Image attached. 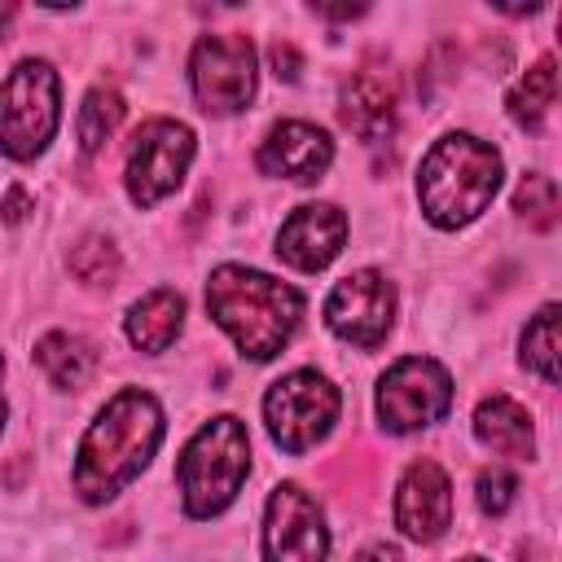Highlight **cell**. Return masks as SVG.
Instances as JSON below:
<instances>
[{
  "label": "cell",
  "instance_id": "6da1fadb",
  "mask_svg": "<svg viewBox=\"0 0 562 562\" xmlns=\"http://www.w3.org/2000/svg\"><path fill=\"white\" fill-rule=\"evenodd\" d=\"M162 439V408L149 391H119L97 422L88 426L83 443H79V461H75V487L88 505L110 501L123 483H132L154 448Z\"/></svg>",
  "mask_w": 562,
  "mask_h": 562
},
{
  "label": "cell",
  "instance_id": "7a4b0ae2",
  "mask_svg": "<svg viewBox=\"0 0 562 562\" xmlns=\"http://www.w3.org/2000/svg\"><path fill=\"white\" fill-rule=\"evenodd\" d=\"M206 312L250 360H272L290 342L303 299L294 285H285L268 272L224 263L206 281Z\"/></svg>",
  "mask_w": 562,
  "mask_h": 562
},
{
  "label": "cell",
  "instance_id": "3957f363",
  "mask_svg": "<svg viewBox=\"0 0 562 562\" xmlns=\"http://www.w3.org/2000/svg\"><path fill=\"white\" fill-rule=\"evenodd\" d=\"M496 189H501V154L465 132L435 140L417 171L422 211L439 228L470 224L496 198Z\"/></svg>",
  "mask_w": 562,
  "mask_h": 562
},
{
  "label": "cell",
  "instance_id": "277c9868",
  "mask_svg": "<svg viewBox=\"0 0 562 562\" xmlns=\"http://www.w3.org/2000/svg\"><path fill=\"white\" fill-rule=\"evenodd\" d=\"M246 470H250V439H246V426H241L237 417H228V413H224V417H211V422L189 439V448H184V457H180V470H176L180 492H184V509H189L193 518L220 514V509L237 496Z\"/></svg>",
  "mask_w": 562,
  "mask_h": 562
},
{
  "label": "cell",
  "instance_id": "5b68a950",
  "mask_svg": "<svg viewBox=\"0 0 562 562\" xmlns=\"http://www.w3.org/2000/svg\"><path fill=\"white\" fill-rule=\"evenodd\" d=\"M53 132H57V70L40 57H26L0 79V149L26 162L53 140Z\"/></svg>",
  "mask_w": 562,
  "mask_h": 562
},
{
  "label": "cell",
  "instance_id": "8992f818",
  "mask_svg": "<svg viewBox=\"0 0 562 562\" xmlns=\"http://www.w3.org/2000/svg\"><path fill=\"white\" fill-rule=\"evenodd\" d=\"M338 386L329 378H321L316 369H294L290 378L272 382V391L263 395V417L272 439L285 452H307L312 443H321L338 417Z\"/></svg>",
  "mask_w": 562,
  "mask_h": 562
},
{
  "label": "cell",
  "instance_id": "52a82bcc",
  "mask_svg": "<svg viewBox=\"0 0 562 562\" xmlns=\"http://www.w3.org/2000/svg\"><path fill=\"white\" fill-rule=\"evenodd\" d=\"M452 408V378L439 360L404 356L378 382V417L386 430L408 435L439 422Z\"/></svg>",
  "mask_w": 562,
  "mask_h": 562
},
{
  "label": "cell",
  "instance_id": "ba28073f",
  "mask_svg": "<svg viewBox=\"0 0 562 562\" xmlns=\"http://www.w3.org/2000/svg\"><path fill=\"white\" fill-rule=\"evenodd\" d=\"M193 97L206 114H237L255 97V48L246 35H202L189 57Z\"/></svg>",
  "mask_w": 562,
  "mask_h": 562
},
{
  "label": "cell",
  "instance_id": "9c48e42d",
  "mask_svg": "<svg viewBox=\"0 0 562 562\" xmlns=\"http://www.w3.org/2000/svg\"><path fill=\"white\" fill-rule=\"evenodd\" d=\"M193 162V132L176 119H145L127 149V193L136 206H154L184 180Z\"/></svg>",
  "mask_w": 562,
  "mask_h": 562
},
{
  "label": "cell",
  "instance_id": "30bf717a",
  "mask_svg": "<svg viewBox=\"0 0 562 562\" xmlns=\"http://www.w3.org/2000/svg\"><path fill=\"white\" fill-rule=\"evenodd\" d=\"M325 553L329 531L321 505L294 483L272 487L263 518V562H325Z\"/></svg>",
  "mask_w": 562,
  "mask_h": 562
},
{
  "label": "cell",
  "instance_id": "8fae6325",
  "mask_svg": "<svg viewBox=\"0 0 562 562\" xmlns=\"http://www.w3.org/2000/svg\"><path fill=\"white\" fill-rule=\"evenodd\" d=\"M325 321L338 338L356 342V347H378L395 321V290L382 272L360 268L351 277H342L329 299H325Z\"/></svg>",
  "mask_w": 562,
  "mask_h": 562
},
{
  "label": "cell",
  "instance_id": "7c38bea8",
  "mask_svg": "<svg viewBox=\"0 0 562 562\" xmlns=\"http://www.w3.org/2000/svg\"><path fill=\"white\" fill-rule=\"evenodd\" d=\"M395 522L408 540H439L452 522V483L435 461H413L395 492Z\"/></svg>",
  "mask_w": 562,
  "mask_h": 562
},
{
  "label": "cell",
  "instance_id": "4fadbf2b",
  "mask_svg": "<svg viewBox=\"0 0 562 562\" xmlns=\"http://www.w3.org/2000/svg\"><path fill=\"white\" fill-rule=\"evenodd\" d=\"M342 237H347V215L329 202H312L281 224L277 255L299 272H321L342 250Z\"/></svg>",
  "mask_w": 562,
  "mask_h": 562
},
{
  "label": "cell",
  "instance_id": "5bb4252c",
  "mask_svg": "<svg viewBox=\"0 0 562 562\" xmlns=\"http://www.w3.org/2000/svg\"><path fill=\"white\" fill-rule=\"evenodd\" d=\"M329 162H334V140L321 127L303 123V119L277 123L259 145V171L285 176V180H299V184L316 180Z\"/></svg>",
  "mask_w": 562,
  "mask_h": 562
},
{
  "label": "cell",
  "instance_id": "9a60e30c",
  "mask_svg": "<svg viewBox=\"0 0 562 562\" xmlns=\"http://www.w3.org/2000/svg\"><path fill=\"white\" fill-rule=\"evenodd\" d=\"M338 119L364 145H378L395 127V88L382 70H356L338 92Z\"/></svg>",
  "mask_w": 562,
  "mask_h": 562
},
{
  "label": "cell",
  "instance_id": "2e32d148",
  "mask_svg": "<svg viewBox=\"0 0 562 562\" xmlns=\"http://www.w3.org/2000/svg\"><path fill=\"white\" fill-rule=\"evenodd\" d=\"M474 435L483 448H492L501 457H531L536 452L531 413L509 395H492L474 408Z\"/></svg>",
  "mask_w": 562,
  "mask_h": 562
},
{
  "label": "cell",
  "instance_id": "e0dca14e",
  "mask_svg": "<svg viewBox=\"0 0 562 562\" xmlns=\"http://www.w3.org/2000/svg\"><path fill=\"white\" fill-rule=\"evenodd\" d=\"M180 325H184V299L176 290H149L127 312V338L140 351H167Z\"/></svg>",
  "mask_w": 562,
  "mask_h": 562
},
{
  "label": "cell",
  "instance_id": "ac0fdd59",
  "mask_svg": "<svg viewBox=\"0 0 562 562\" xmlns=\"http://www.w3.org/2000/svg\"><path fill=\"white\" fill-rule=\"evenodd\" d=\"M35 364L44 369V378L53 386L79 391L97 373V347L88 338H79V334H44L35 342Z\"/></svg>",
  "mask_w": 562,
  "mask_h": 562
},
{
  "label": "cell",
  "instance_id": "d6986e66",
  "mask_svg": "<svg viewBox=\"0 0 562 562\" xmlns=\"http://www.w3.org/2000/svg\"><path fill=\"white\" fill-rule=\"evenodd\" d=\"M553 97H558V66H553V57H540V61L518 79V88L509 92V114H514V123L536 132V127L544 123V114L553 110Z\"/></svg>",
  "mask_w": 562,
  "mask_h": 562
},
{
  "label": "cell",
  "instance_id": "ffe728a7",
  "mask_svg": "<svg viewBox=\"0 0 562 562\" xmlns=\"http://www.w3.org/2000/svg\"><path fill=\"white\" fill-rule=\"evenodd\" d=\"M522 364L544 382H558V303H544L522 329Z\"/></svg>",
  "mask_w": 562,
  "mask_h": 562
},
{
  "label": "cell",
  "instance_id": "44dd1931",
  "mask_svg": "<svg viewBox=\"0 0 562 562\" xmlns=\"http://www.w3.org/2000/svg\"><path fill=\"white\" fill-rule=\"evenodd\" d=\"M119 123H123V97L114 88H92L79 105V145L88 154H97L101 145H110Z\"/></svg>",
  "mask_w": 562,
  "mask_h": 562
},
{
  "label": "cell",
  "instance_id": "7402d4cb",
  "mask_svg": "<svg viewBox=\"0 0 562 562\" xmlns=\"http://www.w3.org/2000/svg\"><path fill=\"white\" fill-rule=\"evenodd\" d=\"M514 211L531 224V228H553L558 224V184L549 180V176H540V171H527L522 180H518V189H514Z\"/></svg>",
  "mask_w": 562,
  "mask_h": 562
},
{
  "label": "cell",
  "instance_id": "603a6c76",
  "mask_svg": "<svg viewBox=\"0 0 562 562\" xmlns=\"http://www.w3.org/2000/svg\"><path fill=\"white\" fill-rule=\"evenodd\" d=\"M70 272L83 281V285H114V277H119V250H114V241H105V237H83L75 250H70Z\"/></svg>",
  "mask_w": 562,
  "mask_h": 562
},
{
  "label": "cell",
  "instance_id": "cb8c5ba5",
  "mask_svg": "<svg viewBox=\"0 0 562 562\" xmlns=\"http://www.w3.org/2000/svg\"><path fill=\"white\" fill-rule=\"evenodd\" d=\"M514 492H518V483H514L509 470L492 465V470L479 474V505H483L487 514H505V509L514 505Z\"/></svg>",
  "mask_w": 562,
  "mask_h": 562
},
{
  "label": "cell",
  "instance_id": "d4e9b609",
  "mask_svg": "<svg viewBox=\"0 0 562 562\" xmlns=\"http://www.w3.org/2000/svg\"><path fill=\"white\" fill-rule=\"evenodd\" d=\"M4 224H22L26 220V211H31V198H26V189L22 184H13L9 193H4Z\"/></svg>",
  "mask_w": 562,
  "mask_h": 562
},
{
  "label": "cell",
  "instance_id": "484cf974",
  "mask_svg": "<svg viewBox=\"0 0 562 562\" xmlns=\"http://www.w3.org/2000/svg\"><path fill=\"white\" fill-rule=\"evenodd\" d=\"M272 66H277V75L294 79V75H299V53H294L290 44H272Z\"/></svg>",
  "mask_w": 562,
  "mask_h": 562
},
{
  "label": "cell",
  "instance_id": "4316f807",
  "mask_svg": "<svg viewBox=\"0 0 562 562\" xmlns=\"http://www.w3.org/2000/svg\"><path fill=\"white\" fill-rule=\"evenodd\" d=\"M351 562H404V558H400L395 544H369V549H360Z\"/></svg>",
  "mask_w": 562,
  "mask_h": 562
},
{
  "label": "cell",
  "instance_id": "83f0119b",
  "mask_svg": "<svg viewBox=\"0 0 562 562\" xmlns=\"http://www.w3.org/2000/svg\"><path fill=\"white\" fill-rule=\"evenodd\" d=\"M13 13H18V9H13V4H0V22H9V18H13Z\"/></svg>",
  "mask_w": 562,
  "mask_h": 562
},
{
  "label": "cell",
  "instance_id": "f1b7e54d",
  "mask_svg": "<svg viewBox=\"0 0 562 562\" xmlns=\"http://www.w3.org/2000/svg\"><path fill=\"white\" fill-rule=\"evenodd\" d=\"M0 373H4V360H0ZM0 426H4V395H0Z\"/></svg>",
  "mask_w": 562,
  "mask_h": 562
},
{
  "label": "cell",
  "instance_id": "f546056e",
  "mask_svg": "<svg viewBox=\"0 0 562 562\" xmlns=\"http://www.w3.org/2000/svg\"><path fill=\"white\" fill-rule=\"evenodd\" d=\"M461 562H483V558H461Z\"/></svg>",
  "mask_w": 562,
  "mask_h": 562
}]
</instances>
